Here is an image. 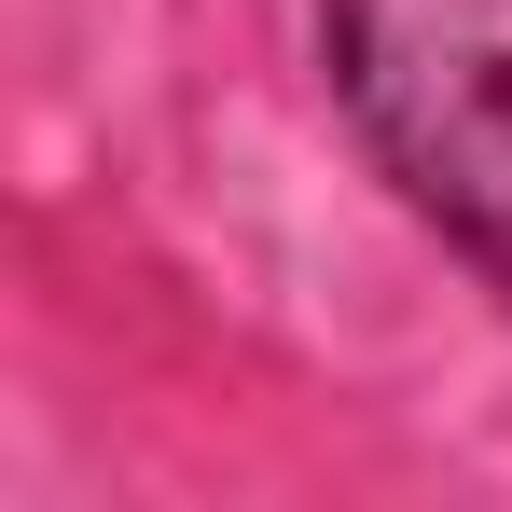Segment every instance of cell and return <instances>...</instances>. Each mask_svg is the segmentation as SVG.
<instances>
[{
  "mask_svg": "<svg viewBox=\"0 0 512 512\" xmlns=\"http://www.w3.org/2000/svg\"><path fill=\"white\" fill-rule=\"evenodd\" d=\"M346 139L512 305V0H305Z\"/></svg>",
  "mask_w": 512,
  "mask_h": 512,
  "instance_id": "obj_1",
  "label": "cell"
}]
</instances>
